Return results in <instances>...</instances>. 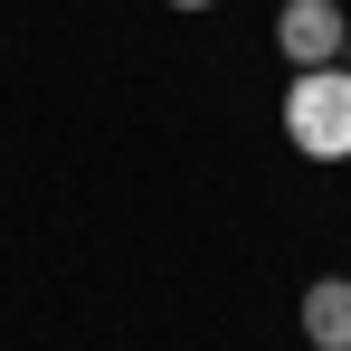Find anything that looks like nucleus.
Returning a JSON list of instances; mask_svg holds the SVG:
<instances>
[{"label":"nucleus","instance_id":"5","mask_svg":"<svg viewBox=\"0 0 351 351\" xmlns=\"http://www.w3.org/2000/svg\"><path fill=\"white\" fill-rule=\"evenodd\" d=\"M342 66H351V48H342Z\"/></svg>","mask_w":351,"mask_h":351},{"label":"nucleus","instance_id":"4","mask_svg":"<svg viewBox=\"0 0 351 351\" xmlns=\"http://www.w3.org/2000/svg\"><path fill=\"white\" fill-rule=\"evenodd\" d=\"M171 10H209V0H171Z\"/></svg>","mask_w":351,"mask_h":351},{"label":"nucleus","instance_id":"1","mask_svg":"<svg viewBox=\"0 0 351 351\" xmlns=\"http://www.w3.org/2000/svg\"><path fill=\"white\" fill-rule=\"evenodd\" d=\"M285 133L304 162H351V66H294Z\"/></svg>","mask_w":351,"mask_h":351},{"label":"nucleus","instance_id":"3","mask_svg":"<svg viewBox=\"0 0 351 351\" xmlns=\"http://www.w3.org/2000/svg\"><path fill=\"white\" fill-rule=\"evenodd\" d=\"M304 342L313 351H351V276L304 285Z\"/></svg>","mask_w":351,"mask_h":351},{"label":"nucleus","instance_id":"2","mask_svg":"<svg viewBox=\"0 0 351 351\" xmlns=\"http://www.w3.org/2000/svg\"><path fill=\"white\" fill-rule=\"evenodd\" d=\"M276 48H285L294 66H342L351 10H342V0H285V10H276Z\"/></svg>","mask_w":351,"mask_h":351}]
</instances>
